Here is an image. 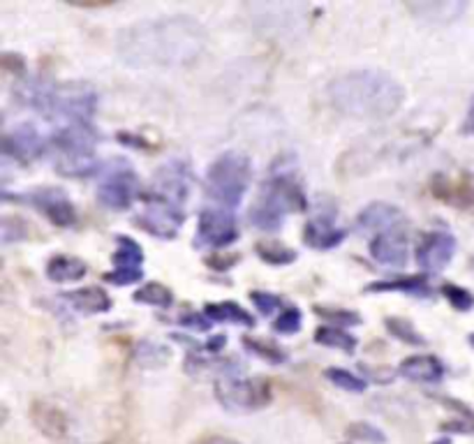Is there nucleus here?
<instances>
[{
	"instance_id": "nucleus-12",
	"label": "nucleus",
	"mask_w": 474,
	"mask_h": 444,
	"mask_svg": "<svg viewBox=\"0 0 474 444\" xmlns=\"http://www.w3.org/2000/svg\"><path fill=\"white\" fill-rule=\"evenodd\" d=\"M106 280L118 288L139 283L144 278V250L130 237L116 238V253H114V271L106 273Z\"/></svg>"
},
{
	"instance_id": "nucleus-8",
	"label": "nucleus",
	"mask_w": 474,
	"mask_h": 444,
	"mask_svg": "<svg viewBox=\"0 0 474 444\" xmlns=\"http://www.w3.org/2000/svg\"><path fill=\"white\" fill-rule=\"evenodd\" d=\"M139 178L135 169L123 157H114L109 165L102 169L100 183H97V202L111 211H126L139 197Z\"/></svg>"
},
{
	"instance_id": "nucleus-35",
	"label": "nucleus",
	"mask_w": 474,
	"mask_h": 444,
	"mask_svg": "<svg viewBox=\"0 0 474 444\" xmlns=\"http://www.w3.org/2000/svg\"><path fill=\"white\" fill-rule=\"evenodd\" d=\"M303 324V315L298 308H287L283 315H277V319L273 322V331L285 333V336H292L301 328Z\"/></svg>"
},
{
	"instance_id": "nucleus-13",
	"label": "nucleus",
	"mask_w": 474,
	"mask_h": 444,
	"mask_svg": "<svg viewBox=\"0 0 474 444\" xmlns=\"http://www.w3.org/2000/svg\"><path fill=\"white\" fill-rule=\"evenodd\" d=\"M192 186V169L187 166V162L183 160H172L160 166V172L156 174L151 186V195L162 199H169L174 204H186L187 195H190Z\"/></svg>"
},
{
	"instance_id": "nucleus-21",
	"label": "nucleus",
	"mask_w": 474,
	"mask_h": 444,
	"mask_svg": "<svg viewBox=\"0 0 474 444\" xmlns=\"http://www.w3.org/2000/svg\"><path fill=\"white\" fill-rule=\"evenodd\" d=\"M63 301H67L76 313L84 315H97L111 310V298L106 297L105 289L100 288H81L75 292L61 294Z\"/></svg>"
},
{
	"instance_id": "nucleus-41",
	"label": "nucleus",
	"mask_w": 474,
	"mask_h": 444,
	"mask_svg": "<svg viewBox=\"0 0 474 444\" xmlns=\"http://www.w3.org/2000/svg\"><path fill=\"white\" fill-rule=\"evenodd\" d=\"M469 343H472V345H474V336H472V338H469Z\"/></svg>"
},
{
	"instance_id": "nucleus-6",
	"label": "nucleus",
	"mask_w": 474,
	"mask_h": 444,
	"mask_svg": "<svg viewBox=\"0 0 474 444\" xmlns=\"http://www.w3.org/2000/svg\"><path fill=\"white\" fill-rule=\"evenodd\" d=\"M253 181V165L247 156L238 151H227L217 156L207 174V192L213 202L229 208L238 207L247 186Z\"/></svg>"
},
{
	"instance_id": "nucleus-37",
	"label": "nucleus",
	"mask_w": 474,
	"mask_h": 444,
	"mask_svg": "<svg viewBox=\"0 0 474 444\" xmlns=\"http://www.w3.org/2000/svg\"><path fill=\"white\" fill-rule=\"evenodd\" d=\"M348 435L352 439H358V442H370V444H384V439H387L382 430H378L370 424H352V429L348 430Z\"/></svg>"
},
{
	"instance_id": "nucleus-2",
	"label": "nucleus",
	"mask_w": 474,
	"mask_h": 444,
	"mask_svg": "<svg viewBox=\"0 0 474 444\" xmlns=\"http://www.w3.org/2000/svg\"><path fill=\"white\" fill-rule=\"evenodd\" d=\"M328 96L340 114L361 121L394 116L405 100L403 86L382 70L348 72L328 86Z\"/></svg>"
},
{
	"instance_id": "nucleus-42",
	"label": "nucleus",
	"mask_w": 474,
	"mask_h": 444,
	"mask_svg": "<svg viewBox=\"0 0 474 444\" xmlns=\"http://www.w3.org/2000/svg\"><path fill=\"white\" fill-rule=\"evenodd\" d=\"M435 444H449V442H435Z\"/></svg>"
},
{
	"instance_id": "nucleus-31",
	"label": "nucleus",
	"mask_w": 474,
	"mask_h": 444,
	"mask_svg": "<svg viewBox=\"0 0 474 444\" xmlns=\"http://www.w3.org/2000/svg\"><path fill=\"white\" fill-rule=\"evenodd\" d=\"M327 379L333 382L338 388L343 391H354V394H361L366 391V379H361L358 375H354L352 370H345V368H327Z\"/></svg>"
},
{
	"instance_id": "nucleus-30",
	"label": "nucleus",
	"mask_w": 474,
	"mask_h": 444,
	"mask_svg": "<svg viewBox=\"0 0 474 444\" xmlns=\"http://www.w3.org/2000/svg\"><path fill=\"white\" fill-rule=\"evenodd\" d=\"M135 358H136V364L148 366V368H157V366H162L166 358H169V352H166L162 345L151 343V340L146 343V340H144V343L136 345Z\"/></svg>"
},
{
	"instance_id": "nucleus-3",
	"label": "nucleus",
	"mask_w": 474,
	"mask_h": 444,
	"mask_svg": "<svg viewBox=\"0 0 474 444\" xmlns=\"http://www.w3.org/2000/svg\"><path fill=\"white\" fill-rule=\"evenodd\" d=\"M19 100L40 111L49 121H67V126L91 123L97 106L96 88L84 81H66V84L28 81L19 88Z\"/></svg>"
},
{
	"instance_id": "nucleus-40",
	"label": "nucleus",
	"mask_w": 474,
	"mask_h": 444,
	"mask_svg": "<svg viewBox=\"0 0 474 444\" xmlns=\"http://www.w3.org/2000/svg\"><path fill=\"white\" fill-rule=\"evenodd\" d=\"M197 444H238V442H234V439L229 438H222V435H208V438L199 439Z\"/></svg>"
},
{
	"instance_id": "nucleus-9",
	"label": "nucleus",
	"mask_w": 474,
	"mask_h": 444,
	"mask_svg": "<svg viewBox=\"0 0 474 444\" xmlns=\"http://www.w3.org/2000/svg\"><path fill=\"white\" fill-rule=\"evenodd\" d=\"M144 211L136 216V225L144 229V232L153 234L157 238H174L181 229V225L186 222V211H183L181 204H174L169 199H162L146 192L144 195Z\"/></svg>"
},
{
	"instance_id": "nucleus-7",
	"label": "nucleus",
	"mask_w": 474,
	"mask_h": 444,
	"mask_svg": "<svg viewBox=\"0 0 474 444\" xmlns=\"http://www.w3.org/2000/svg\"><path fill=\"white\" fill-rule=\"evenodd\" d=\"M216 399L229 412H255L271 403V384L264 378H241L237 370H229L216 379Z\"/></svg>"
},
{
	"instance_id": "nucleus-34",
	"label": "nucleus",
	"mask_w": 474,
	"mask_h": 444,
	"mask_svg": "<svg viewBox=\"0 0 474 444\" xmlns=\"http://www.w3.org/2000/svg\"><path fill=\"white\" fill-rule=\"evenodd\" d=\"M315 313L324 319H331V327L340 324V327H357L361 324V318L357 313H349V310H340V308H327V306H315Z\"/></svg>"
},
{
	"instance_id": "nucleus-28",
	"label": "nucleus",
	"mask_w": 474,
	"mask_h": 444,
	"mask_svg": "<svg viewBox=\"0 0 474 444\" xmlns=\"http://www.w3.org/2000/svg\"><path fill=\"white\" fill-rule=\"evenodd\" d=\"M135 301L148 303V306H157V308H169V306L174 303V297H172V289H166L165 285L148 283L144 285L142 289H136Z\"/></svg>"
},
{
	"instance_id": "nucleus-19",
	"label": "nucleus",
	"mask_w": 474,
	"mask_h": 444,
	"mask_svg": "<svg viewBox=\"0 0 474 444\" xmlns=\"http://www.w3.org/2000/svg\"><path fill=\"white\" fill-rule=\"evenodd\" d=\"M398 373L403 378L412 379L419 384H438L444 378V366L439 358L430 357V354H417V357H408L400 364Z\"/></svg>"
},
{
	"instance_id": "nucleus-17",
	"label": "nucleus",
	"mask_w": 474,
	"mask_h": 444,
	"mask_svg": "<svg viewBox=\"0 0 474 444\" xmlns=\"http://www.w3.org/2000/svg\"><path fill=\"white\" fill-rule=\"evenodd\" d=\"M5 157H12L21 165H31L33 160L46 151L45 136L31 126V123H21V126L12 127L5 135Z\"/></svg>"
},
{
	"instance_id": "nucleus-22",
	"label": "nucleus",
	"mask_w": 474,
	"mask_h": 444,
	"mask_svg": "<svg viewBox=\"0 0 474 444\" xmlns=\"http://www.w3.org/2000/svg\"><path fill=\"white\" fill-rule=\"evenodd\" d=\"M33 421H35L37 429H40L46 438H66L67 419L66 414L55 408V405L45 403V400H35V403H33Z\"/></svg>"
},
{
	"instance_id": "nucleus-15",
	"label": "nucleus",
	"mask_w": 474,
	"mask_h": 444,
	"mask_svg": "<svg viewBox=\"0 0 474 444\" xmlns=\"http://www.w3.org/2000/svg\"><path fill=\"white\" fill-rule=\"evenodd\" d=\"M370 255L382 267L403 268L408 264V222L379 232L370 241Z\"/></svg>"
},
{
	"instance_id": "nucleus-25",
	"label": "nucleus",
	"mask_w": 474,
	"mask_h": 444,
	"mask_svg": "<svg viewBox=\"0 0 474 444\" xmlns=\"http://www.w3.org/2000/svg\"><path fill=\"white\" fill-rule=\"evenodd\" d=\"M204 315H207L211 322H225V324H237V327H246L253 328L255 327V318L247 310H243L238 303L234 301H222V303H208L204 308Z\"/></svg>"
},
{
	"instance_id": "nucleus-29",
	"label": "nucleus",
	"mask_w": 474,
	"mask_h": 444,
	"mask_svg": "<svg viewBox=\"0 0 474 444\" xmlns=\"http://www.w3.org/2000/svg\"><path fill=\"white\" fill-rule=\"evenodd\" d=\"M384 327L388 328L391 336H396V338L403 340V343L417 345V348H424L426 345L424 336H419V331H417V328L412 327V322H408V319L388 318V319H384Z\"/></svg>"
},
{
	"instance_id": "nucleus-20",
	"label": "nucleus",
	"mask_w": 474,
	"mask_h": 444,
	"mask_svg": "<svg viewBox=\"0 0 474 444\" xmlns=\"http://www.w3.org/2000/svg\"><path fill=\"white\" fill-rule=\"evenodd\" d=\"M409 12H412L417 19L429 21V24H451V21L459 19L468 5L465 3H456V0H438V3H429V0H421V3H408Z\"/></svg>"
},
{
	"instance_id": "nucleus-32",
	"label": "nucleus",
	"mask_w": 474,
	"mask_h": 444,
	"mask_svg": "<svg viewBox=\"0 0 474 444\" xmlns=\"http://www.w3.org/2000/svg\"><path fill=\"white\" fill-rule=\"evenodd\" d=\"M243 345L247 348V352L257 354V357H262L264 361H268V364H283V361H287V354L277 348V345L268 343V340L246 338V340H243Z\"/></svg>"
},
{
	"instance_id": "nucleus-36",
	"label": "nucleus",
	"mask_w": 474,
	"mask_h": 444,
	"mask_svg": "<svg viewBox=\"0 0 474 444\" xmlns=\"http://www.w3.org/2000/svg\"><path fill=\"white\" fill-rule=\"evenodd\" d=\"M250 301L255 303V308L259 310V315H264V318H271L273 313H277L280 310V306H283V298L276 297V294H268V292H250Z\"/></svg>"
},
{
	"instance_id": "nucleus-27",
	"label": "nucleus",
	"mask_w": 474,
	"mask_h": 444,
	"mask_svg": "<svg viewBox=\"0 0 474 444\" xmlns=\"http://www.w3.org/2000/svg\"><path fill=\"white\" fill-rule=\"evenodd\" d=\"M255 253L267 264H277V267L292 264L294 259H297V250H292V247L283 246V243L277 241H259L257 246H255Z\"/></svg>"
},
{
	"instance_id": "nucleus-26",
	"label": "nucleus",
	"mask_w": 474,
	"mask_h": 444,
	"mask_svg": "<svg viewBox=\"0 0 474 444\" xmlns=\"http://www.w3.org/2000/svg\"><path fill=\"white\" fill-rule=\"evenodd\" d=\"M315 343L324 345V348H336L343 349V352L352 354L357 349V338L352 333H348L345 328L338 327H319L315 331Z\"/></svg>"
},
{
	"instance_id": "nucleus-11",
	"label": "nucleus",
	"mask_w": 474,
	"mask_h": 444,
	"mask_svg": "<svg viewBox=\"0 0 474 444\" xmlns=\"http://www.w3.org/2000/svg\"><path fill=\"white\" fill-rule=\"evenodd\" d=\"M16 199H24V202L31 204L35 211H40L46 220H51L58 227H72L76 222V211L72 199L67 197V192L61 187L42 186L35 190L19 195Z\"/></svg>"
},
{
	"instance_id": "nucleus-33",
	"label": "nucleus",
	"mask_w": 474,
	"mask_h": 444,
	"mask_svg": "<svg viewBox=\"0 0 474 444\" xmlns=\"http://www.w3.org/2000/svg\"><path fill=\"white\" fill-rule=\"evenodd\" d=\"M442 294H444V298H447V301H449L456 310H460V313H468V310L474 308L472 292H468V289L459 288V285L444 283Z\"/></svg>"
},
{
	"instance_id": "nucleus-4",
	"label": "nucleus",
	"mask_w": 474,
	"mask_h": 444,
	"mask_svg": "<svg viewBox=\"0 0 474 444\" xmlns=\"http://www.w3.org/2000/svg\"><path fill=\"white\" fill-rule=\"evenodd\" d=\"M308 208V199L297 178L294 165L276 162L267 181L259 187V195L250 208V222L264 232H276L289 213H301Z\"/></svg>"
},
{
	"instance_id": "nucleus-5",
	"label": "nucleus",
	"mask_w": 474,
	"mask_h": 444,
	"mask_svg": "<svg viewBox=\"0 0 474 444\" xmlns=\"http://www.w3.org/2000/svg\"><path fill=\"white\" fill-rule=\"evenodd\" d=\"M100 142L96 126L70 123L51 136L55 169L66 177H86L96 169V146Z\"/></svg>"
},
{
	"instance_id": "nucleus-24",
	"label": "nucleus",
	"mask_w": 474,
	"mask_h": 444,
	"mask_svg": "<svg viewBox=\"0 0 474 444\" xmlns=\"http://www.w3.org/2000/svg\"><path fill=\"white\" fill-rule=\"evenodd\" d=\"M86 262L79 257H67V255H54L46 262V276L54 283H72L86 276Z\"/></svg>"
},
{
	"instance_id": "nucleus-23",
	"label": "nucleus",
	"mask_w": 474,
	"mask_h": 444,
	"mask_svg": "<svg viewBox=\"0 0 474 444\" xmlns=\"http://www.w3.org/2000/svg\"><path fill=\"white\" fill-rule=\"evenodd\" d=\"M366 292H403L409 294V297H430V283L429 278L424 276H403V278H394V280H379V283H370L366 288Z\"/></svg>"
},
{
	"instance_id": "nucleus-10",
	"label": "nucleus",
	"mask_w": 474,
	"mask_h": 444,
	"mask_svg": "<svg viewBox=\"0 0 474 444\" xmlns=\"http://www.w3.org/2000/svg\"><path fill=\"white\" fill-rule=\"evenodd\" d=\"M238 238V222L229 208L207 207L199 213L195 246L197 247H225Z\"/></svg>"
},
{
	"instance_id": "nucleus-16",
	"label": "nucleus",
	"mask_w": 474,
	"mask_h": 444,
	"mask_svg": "<svg viewBox=\"0 0 474 444\" xmlns=\"http://www.w3.org/2000/svg\"><path fill=\"white\" fill-rule=\"evenodd\" d=\"M345 237H348V229L336 222V208L333 207H319V211L310 217L306 229H303V241L315 250H331V247L340 246Z\"/></svg>"
},
{
	"instance_id": "nucleus-38",
	"label": "nucleus",
	"mask_w": 474,
	"mask_h": 444,
	"mask_svg": "<svg viewBox=\"0 0 474 444\" xmlns=\"http://www.w3.org/2000/svg\"><path fill=\"white\" fill-rule=\"evenodd\" d=\"M178 324H183L186 328H195V331H208L211 328V319L207 318V315H199V313H183L181 318H178Z\"/></svg>"
},
{
	"instance_id": "nucleus-39",
	"label": "nucleus",
	"mask_w": 474,
	"mask_h": 444,
	"mask_svg": "<svg viewBox=\"0 0 474 444\" xmlns=\"http://www.w3.org/2000/svg\"><path fill=\"white\" fill-rule=\"evenodd\" d=\"M463 135H474V97L469 102V111H468V118L463 123Z\"/></svg>"
},
{
	"instance_id": "nucleus-14",
	"label": "nucleus",
	"mask_w": 474,
	"mask_h": 444,
	"mask_svg": "<svg viewBox=\"0 0 474 444\" xmlns=\"http://www.w3.org/2000/svg\"><path fill=\"white\" fill-rule=\"evenodd\" d=\"M456 255V238L447 229H435L421 238L417 247V264L424 271L438 273L449 267V262Z\"/></svg>"
},
{
	"instance_id": "nucleus-18",
	"label": "nucleus",
	"mask_w": 474,
	"mask_h": 444,
	"mask_svg": "<svg viewBox=\"0 0 474 444\" xmlns=\"http://www.w3.org/2000/svg\"><path fill=\"white\" fill-rule=\"evenodd\" d=\"M405 216L398 207L387 202H375L370 207H366L364 211L358 213L357 217V229L358 232H387V229L396 227V225H403Z\"/></svg>"
},
{
	"instance_id": "nucleus-1",
	"label": "nucleus",
	"mask_w": 474,
	"mask_h": 444,
	"mask_svg": "<svg viewBox=\"0 0 474 444\" xmlns=\"http://www.w3.org/2000/svg\"><path fill=\"white\" fill-rule=\"evenodd\" d=\"M207 49V31L192 16H160L123 28L116 54L130 67H187Z\"/></svg>"
}]
</instances>
